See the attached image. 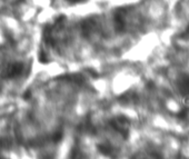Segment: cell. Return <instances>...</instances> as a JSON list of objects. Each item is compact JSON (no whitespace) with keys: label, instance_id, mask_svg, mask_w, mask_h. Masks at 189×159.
<instances>
[{"label":"cell","instance_id":"cell-1","mask_svg":"<svg viewBox=\"0 0 189 159\" xmlns=\"http://www.w3.org/2000/svg\"><path fill=\"white\" fill-rule=\"evenodd\" d=\"M178 86H179V90H180L181 95L185 97V99L189 100V77H181L178 81Z\"/></svg>","mask_w":189,"mask_h":159}]
</instances>
